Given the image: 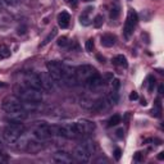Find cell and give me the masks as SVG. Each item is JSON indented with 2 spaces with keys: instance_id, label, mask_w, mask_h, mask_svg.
Segmentation results:
<instances>
[{
  "instance_id": "obj_16",
  "label": "cell",
  "mask_w": 164,
  "mask_h": 164,
  "mask_svg": "<svg viewBox=\"0 0 164 164\" xmlns=\"http://www.w3.org/2000/svg\"><path fill=\"white\" fill-rule=\"evenodd\" d=\"M71 21V15L68 12H62L58 14V25L62 27V28H67Z\"/></svg>"
},
{
  "instance_id": "obj_29",
  "label": "cell",
  "mask_w": 164,
  "mask_h": 164,
  "mask_svg": "<svg viewBox=\"0 0 164 164\" xmlns=\"http://www.w3.org/2000/svg\"><path fill=\"white\" fill-rule=\"evenodd\" d=\"M118 15H119V8L116 5V7H113V8L110 9V18H112V19H117Z\"/></svg>"
},
{
  "instance_id": "obj_19",
  "label": "cell",
  "mask_w": 164,
  "mask_h": 164,
  "mask_svg": "<svg viewBox=\"0 0 164 164\" xmlns=\"http://www.w3.org/2000/svg\"><path fill=\"white\" fill-rule=\"evenodd\" d=\"M91 10H94L91 7H90V8H86V9H85V12L80 15V23H81L82 26H89V25L91 23V19H90V13H91Z\"/></svg>"
},
{
  "instance_id": "obj_31",
  "label": "cell",
  "mask_w": 164,
  "mask_h": 164,
  "mask_svg": "<svg viewBox=\"0 0 164 164\" xmlns=\"http://www.w3.org/2000/svg\"><path fill=\"white\" fill-rule=\"evenodd\" d=\"M58 45H59V46H62V48L67 46V45H68V39H67L65 36L59 37V40H58Z\"/></svg>"
},
{
  "instance_id": "obj_8",
  "label": "cell",
  "mask_w": 164,
  "mask_h": 164,
  "mask_svg": "<svg viewBox=\"0 0 164 164\" xmlns=\"http://www.w3.org/2000/svg\"><path fill=\"white\" fill-rule=\"evenodd\" d=\"M62 72H63V84L67 86H74L77 85L76 80V68L69 64L62 63Z\"/></svg>"
},
{
  "instance_id": "obj_6",
  "label": "cell",
  "mask_w": 164,
  "mask_h": 164,
  "mask_svg": "<svg viewBox=\"0 0 164 164\" xmlns=\"http://www.w3.org/2000/svg\"><path fill=\"white\" fill-rule=\"evenodd\" d=\"M95 73H97V72L92 65H89V64L78 65V67L76 68V80H77V84L78 82L80 84H85V81Z\"/></svg>"
},
{
  "instance_id": "obj_22",
  "label": "cell",
  "mask_w": 164,
  "mask_h": 164,
  "mask_svg": "<svg viewBox=\"0 0 164 164\" xmlns=\"http://www.w3.org/2000/svg\"><path fill=\"white\" fill-rule=\"evenodd\" d=\"M150 113H151L153 117H156V118H159V117L162 116V104H160V99H156L155 108H153Z\"/></svg>"
},
{
  "instance_id": "obj_24",
  "label": "cell",
  "mask_w": 164,
  "mask_h": 164,
  "mask_svg": "<svg viewBox=\"0 0 164 164\" xmlns=\"http://www.w3.org/2000/svg\"><path fill=\"white\" fill-rule=\"evenodd\" d=\"M119 123H121V116L114 114V116L110 117V119L108 121V127H113V126H117Z\"/></svg>"
},
{
  "instance_id": "obj_7",
  "label": "cell",
  "mask_w": 164,
  "mask_h": 164,
  "mask_svg": "<svg viewBox=\"0 0 164 164\" xmlns=\"http://www.w3.org/2000/svg\"><path fill=\"white\" fill-rule=\"evenodd\" d=\"M2 108L7 113H13V112H17V110H22V109H23V105H22V101H21L19 97H17V96H7L3 100Z\"/></svg>"
},
{
  "instance_id": "obj_15",
  "label": "cell",
  "mask_w": 164,
  "mask_h": 164,
  "mask_svg": "<svg viewBox=\"0 0 164 164\" xmlns=\"http://www.w3.org/2000/svg\"><path fill=\"white\" fill-rule=\"evenodd\" d=\"M8 118L10 119V121H14V122H22L23 119L27 118V112L25 110V109H22V110L8 113Z\"/></svg>"
},
{
  "instance_id": "obj_37",
  "label": "cell",
  "mask_w": 164,
  "mask_h": 164,
  "mask_svg": "<svg viewBox=\"0 0 164 164\" xmlns=\"http://www.w3.org/2000/svg\"><path fill=\"white\" fill-rule=\"evenodd\" d=\"M26 27H19V28H18V34L19 35H23V34H26Z\"/></svg>"
},
{
  "instance_id": "obj_34",
  "label": "cell",
  "mask_w": 164,
  "mask_h": 164,
  "mask_svg": "<svg viewBox=\"0 0 164 164\" xmlns=\"http://www.w3.org/2000/svg\"><path fill=\"white\" fill-rule=\"evenodd\" d=\"M141 158H143V154H141V153H139V151L133 155V159H135L136 162H141Z\"/></svg>"
},
{
  "instance_id": "obj_27",
  "label": "cell",
  "mask_w": 164,
  "mask_h": 164,
  "mask_svg": "<svg viewBox=\"0 0 164 164\" xmlns=\"http://www.w3.org/2000/svg\"><path fill=\"white\" fill-rule=\"evenodd\" d=\"M9 57H10V50L5 45H0V59L9 58Z\"/></svg>"
},
{
  "instance_id": "obj_14",
  "label": "cell",
  "mask_w": 164,
  "mask_h": 164,
  "mask_svg": "<svg viewBox=\"0 0 164 164\" xmlns=\"http://www.w3.org/2000/svg\"><path fill=\"white\" fill-rule=\"evenodd\" d=\"M53 160L58 164H69L72 163V156L67 151H57L53 155Z\"/></svg>"
},
{
  "instance_id": "obj_9",
  "label": "cell",
  "mask_w": 164,
  "mask_h": 164,
  "mask_svg": "<svg viewBox=\"0 0 164 164\" xmlns=\"http://www.w3.org/2000/svg\"><path fill=\"white\" fill-rule=\"evenodd\" d=\"M137 21H139L137 13H136L133 9H130L128 14H127V19H126V23H124V28H123V34L126 36V39H128V37L132 35L135 26L137 25Z\"/></svg>"
},
{
  "instance_id": "obj_20",
  "label": "cell",
  "mask_w": 164,
  "mask_h": 164,
  "mask_svg": "<svg viewBox=\"0 0 164 164\" xmlns=\"http://www.w3.org/2000/svg\"><path fill=\"white\" fill-rule=\"evenodd\" d=\"M113 64L114 65H118V67H123V68H127L128 67V63H127V59L123 55H117L116 58L113 59Z\"/></svg>"
},
{
  "instance_id": "obj_42",
  "label": "cell",
  "mask_w": 164,
  "mask_h": 164,
  "mask_svg": "<svg viewBox=\"0 0 164 164\" xmlns=\"http://www.w3.org/2000/svg\"><path fill=\"white\" fill-rule=\"evenodd\" d=\"M146 104H147V103H146V100H141V105H144V107H145Z\"/></svg>"
},
{
  "instance_id": "obj_25",
  "label": "cell",
  "mask_w": 164,
  "mask_h": 164,
  "mask_svg": "<svg viewBox=\"0 0 164 164\" xmlns=\"http://www.w3.org/2000/svg\"><path fill=\"white\" fill-rule=\"evenodd\" d=\"M92 23H94L95 28H100V27L103 26V23H104V17L101 14H97L96 17L94 18V21H92Z\"/></svg>"
},
{
  "instance_id": "obj_38",
  "label": "cell",
  "mask_w": 164,
  "mask_h": 164,
  "mask_svg": "<svg viewBox=\"0 0 164 164\" xmlns=\"http://www.w3.org/2000/svg\"><path fill=\"white\" fill-rule=\"evenodd\" d=\"M105 78H107V80H108V82H109V81H110V80L113 78V74H112V73H107V74H105Z\"/></svg>"
},
{
  "instance_id": "obj_10",
  "label": "cell",
  "mask_w": 164,
  "mask_h": 164,
  "mask_svg": "<svg viewBox=\"0 0 164 164\" xmlns=\"http://www.w3.org/2000/svg\"><path fill=\"white\" fill-rule=\"evenodd\" d=\"M74 126H76V130H77L80 137L81 136L90 135L95 130V123L89 121V119H80V121L74 123Z\"/></svg>"
},
{
  "instance_id": "obj_26",
  "label": "cell",
  "mask_w": 164,
  "mask_h": 164,
  "mask_svg": "<svg viewBox=\"0 0 164 164\" xmlns=\"http://www.w3.org/2000/svg\"><path fill=\"white\" fill-rule=\"evenodd\" d=\"M146 81H147V91L153 92V90H154V87H155V82H156L155 78L153 77V76H147Z\"/></svg>"
},
{
  "instance_id": "obj_41",
  "label": "cell",
  "mask_w": 164,
  "mask_h": 164,
  "mask_svg": "<svg viewBox=\"0 0 164 164\" xmlns=\"http://www.w3.org/2000/svg\"><path fill=\"white\" fill-rule=\"evenodd\" d=\"M97 59H99V61H100V63H104V62H105V59H104V57L97 55Z\"/></svg>"
},
{
  "instance_id": "obj_4",
  "label": "cell",
  "mask_w": 164,
  "mask_h": 164,
  "mask_svg": "<svg viewBox=\"0 0 164 164\" xmlns=\"http://www.w3.org/2000/svg\"><path fill=\"white\" fill-rule=\"evenodd\" d=\"M54 136H62V137H65V139H77V137H80L77 130H76L74 123L54 126Z\"/></svg>"
},
{
  "instance_id": "obj_36",
  "label": "cell",
  "mask_w": 164,
  "mask_h": 164,
  "mask_svg": "<svg viewBox=\"0 0 164 164\" xmlns=\"http://www.w3.org/2000/svg\"><path fill=\"white\" fill-rule=\"evenodd\" d=\"M65 2H67L71 7H73V8L77 7V0H65Z\"/></svg>"
},
{
  "instance_id": "obj_5",
  "label": "cell",
  "mask_w": 164,
  "mask_h": 164,
  "mask_svg": "<svg viewBox=\"0 0 164 164\" xmlns=\"http://www.w3.org/2000/svg\"><path fill=\"white\" fill-rule=\"evenodd\" d=\"M48 73L50 74V77L53 78L54 82L57 84H62L63 82V72H62V62L51 61L46 63Z\"/></svg>"
},
{
  "instance_id": "obj_12",
  "label": "cell",
  "mask_w": 164,
  "mask_h": 164,
  "mask_svg": "<svg viewBox=\"0 0 164 164\" xmlns=\"http://www.w3.org/2000/svg\"><path fill=\"white\" fill-rule=\"evenodd\" d=\"M39 78H40V82H41L42 90H45V91H53L54 89H55V86H54L55 82L53 81V78L50 77V74H49L48 72H41L39 74Z\"/></svg>"
},
{
  "instance_id": "obj_21",
  "label": "cell",
  "mask_w": 164,
  "mask_h": 164,
  "mask_svg": "<svg viewBox=\"0 0 164 164\" xmlns=\"http://www.w3.org/2000/svg\"><path fill=\"white\" fill-rule=\"evenodd\" d=\"M107 100H108V103H110L112 105H116L119 100V95H118L117 90H112L110 92H109L108 96H107Z\"/></svg>"
},
{
  "instance_id": "obj_45",
  "label": "cell",
  "mask_w": 164,
  "mask_h": 164,
  "mask_svg": "<svg viewBox=\"0 0 164 164\" xmlns=\"http://www.w3.org/2000/svg\"><path fill=\"white\" fill-rule=\"evenodd\" d=\"M4 86V84H3V82H0V87H3Z\"/></svg>"
},
{
  "instance_id": "obj_40",
  "label": "cell",
  "mask_w": 164,
  "mask_h": 164,
  "mask_svg": "<svg viewBox=\"0 0 164 164\" xmlns=\"http://www.w3.org/2000/svg\"><path fill=\"white\" fill-rule=\"evenodd\" d=\"M158 159H159V160H163V159H164V153H159V155H158Z\"/></svg>"
},
{
  "instance_id": "obj_23",
  "label": "cell",
  "mask_w": 164,
  "mask_h": 164,
  "mask_svg": "<svg viewBox=\"0 0 164 164\" xmlns=\"http://www.w3.org/2000/svg\"><path fill=\"white\" fill-rule=\"evenodd\" d=\"M57 34H58V31H57V28H54L51 32H50V34H49L46 37H45V39H44V41H42V44H41V46H45V45H48V44L49 42H50L53 39H54V37H55L57 36Z\"/></svg>"
},
{
  "instance_id": "obj_30",
  "label": "cell",
  "mask_w": 164,
  "mask_h": 164,
  "mask_svg": "<svg viewBox=\"0 0 164 164\" xmlns=\"http://www.w3.org/2000/svg\"><path fill=\"white\" fill-rule=\"evenodd\" d=\"M94 40H92V39H90V40H87L86 41V45H85V48H86V50L87 51H92V50H94Z\"/></svg>"
},
{
  "instance_id": "obj_28",
  "label": "cell",
  "mask_w": 164,
  "mask_h": 164,
  "mask_svg": "<svg viewBox=\"0 0 164 164\" xmlns=\"http://www.w3.org/2000/svg\"><path fill=\"white\" fill-rule=\"evenodd\" d=\"M109 84H110V89L112 90H118L119 87H121V81L118 78H112L109 81Z\"/></svg>"
},
{
  "instance_id": "obj_3",
  "label": "cell",
  "mask_w": 164,
  "mask_h": 164,
  "mask_svg": "<svg viewBox=\"0 0 164 164\" xmlns=\"http://www.w3.org/2000/svg\"><path fill=\"white\" fill-rule=\"evenodd\" d=\"M23 131H25V126L21 122L10 121L9 126H7L3 131V137L8 144L14 145L15 143H17V140L22 136Z\"/></svg>"
},
{
  "instance_id": "obj_35",
  "label": "cell",
  "mask_w": 164,
  "mask_h": 164,
  "mask_svg": "<svg viewBox=\"0 0 164 164\" xmlns=\"http://www.w3.org/2000/svg\"><path fill=\"white\" fill-rule=\"evenodd\" d=\"M117 137H119V139H122L123 137V135H124V131H123V128H119V130H117Z\"/></svg>"
},
{
  "instance_id": "obj_11",
  "label": "cell",
  "mask_w": 164,
  "mask_h": 164,
  "mask_svg": "<svg viewBox=\"0 0 164 164\" xmlns=\"http://www.w3.org/2000/svg\"><path fill=\"white\" fill-rule=\"evenodd\" d=\"M85 85H86L87 89L96 90V89H99V87H101L104 85V80H103V77L99 73H95V74H92L91 77H89L85 81Z\"/></svg>"
},
{
  "instance_id": "obj_1",
  "label": "cell",
  "mask_w": 164,
  "mask_h": 164,
  "mask_svg": "<svg viewBox=\"0 0 164 164\" xmlns=\"http://www.w3.org/2000/svg\"><path fill=\"white\" fill-rule=\"evenodd\" d=\"M95 153V144L91 140L82 141L80 145H77L73 150L74 159L80 163H89L91 160L92 154Z\"/></svg>"
},
{
  "instance_id": "obj_43",
  "label": "cell",
  "mask_w": 164,
  "mask_h": 164,
  "mask_svg": "<svg viewBox=\"0 0 164 164\" xmlns=\"http://www.w3.org/2000/svg\"><path fill=\"white\" fill-rule=\"evenodd\" d=\"M0 162H4V159L2 158V150H0Z\"/></svg>"
},
{
  "instance_id": "obj_13",
  "label": "cell",
  "mask_w": 164,
  "mask_h": 164,
  "mask_svg": "<svg viewBox=\"0 0 164 164\" xmlns=\"http://www.w3.org/2000/svg\"><path fill=\"white\" fill-rule=\"evenodd\" d=\"M25 85L30 86V87H34V89H37V90H41V82H40V78H39V74H35L32 72H27L26 76H25Z\"/></svg>"
},
{
  "instance_id": "obj_39",
  "label": "cell",
  "mask_w": 164,
  "mask_h": 164,
  "mask_svg": "<svg viewBox=\"0 0 164 164\" xmlns=\"http://www.w3.org/2000/svg\"><path fill=\"white\" fill-rule=\"evenodd\" d=\"M159 94H160V95L164 94V86H163V85H159Z\"/></svg>"
},
{
  "instance_id": "obj_2",
  "label": "cell",
  "mask_w": 164,
  "mask_h": 164,
  "mask_svg": "<svg viewBox=\"0 0 164 164\" xmlns=\"http://www.w3.org/2000/svg\"><path fill=\"white\" fill-rule=\"evenodd\" d=\"M15 94L25 101L30 103H40L42 100V92L41 90L34 89L27 85H17L15 86Z\"/></svg>"
},
{
  "instance_id": "obj_32",
  "label": "cell",
  "mask_w": 164,
  "mask_h": 164,
  "mask_svg": "<svg viewBox=\"0 0 164 164\" xmlns=\"http://www.w3.org/2000/svg\"><path fill=\"white\" fill-rule=\"evenodd\" d=\"M121 155H122V150L121 149H116V150H114V158H116L117 160L121 159Z\"/></svg>"
},
{
  "instance_id": "obj_17",
  "label": "cell",
  "mask_w": 164,
  "mask_h": 164,
  "mask_svg": "<svg viewBox=\"0 0 164 164\" xmlns=\"http://www.w3.org/2000/svg\"><path fill=\"white\" fill-rule=\"evenodd\" d=\"M107 99H97V100H94V105H92V112H103L108 109V104H107Z\"/></svg>"
},
{
  "instance_id": "obj_33",
  "label": "cell",
  "mask_w": 164,
  "mask_h": 164,
  "mask_svg": "<svg viewBox=\"0 0 164 164\" xmlns=\"http://www.w3.org/2000/svg\"><path fill=\"white\" fill-rule=\"evenodd\" d=\"M139 99V94L136 91H132L130 94V100H137Z\"/></svg>"
},
{
  "instance_id": "obj_44",
  "label": "cell",
  "mask_w": 164,
  "mask_h": 164,
  "mask_svg": "<svg viewBox=\"0 0 164 164\" xmlns=\"http://www.w3.org/2000/svg\"><path fill=\"white\" fill-rule=\"evenodd\" d=\"M82 2H86V3H89V2H94V0H82Z\"/></svg>"
},
{
  "instance_id": "obj_18",
  "label": "cell",
  "mask_w": 164,
  "mask_h": 164,
  "mask_svg": "<svg viewBox=\"0 0 164 164\" xmlns=\"http://www.w3.org/2000/svg\"><path fill=\"white\" fill-rule=\"evenodd\" d=\"M116 36L110 35V34H107V35H103L101 36V45L105 46V48H112L114 44H116Z\"/></svg>"
}]
</instances>
